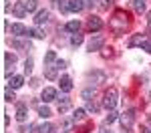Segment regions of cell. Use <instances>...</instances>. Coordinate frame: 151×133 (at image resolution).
Here are the masks:
<instances>
[{
	"label": "cell",
	"instance_id": "cell-1",
	"mask_svg": "<svg viewBox=\"0 0 151 133\" xmlns=\"http://www.w3.org/2000/svg\"><path fill=\"white\" fill-rule=\"evenodd\" d=\"M127 26H129V14L125 10H115L113 12V18L109 20V28L115 32V35H123L125 30H127Z\"/></svg>",
	"mask_w": 151,
	"mask_h": 133
},
{
	"label": "cell",
	"instance_id": "cell-2",
	"mask_svg": "<svg viewBox=\"0 0 151 133\" xmlns=\"http://www.w3.org/2000/svg\"><path fill=\"white\" fill-rule=\"evenodd\" d=\"M119 97V91H117L115 87H109L107 91H105V95H103V107L107 109V111H113V109L117 107V99Z\"/></svg>",
	"mask_w": 151,
	"mask_h": 133
},
{
	"label": "cell",
	"instance_id": "cell-3",
	"mask_svg": "<svg viewBox=\"0 0 151 133\" xmlns=\"http://www.w3.org/2000/svg\"><path fill=\"white\" fill-rule=\"evenodd\" d=\"M119 121H121V125H123L125 133H133V131H131V127H133V123H135V111H133V109H127L125 113L119 115Z\"/></svg>",
	"mask_w": 151,
	"mask_h": 133
},
{
	"label": "cell",
	"instance_id": "cell-4",
	"mask_svg": "<svg viewBox=\"0 0 151 133\" xmlns=\"http://www.w3.org/2000/svg\"><path fill=\"white\" fill-rule=\"evenodd\" d=\"M101 28H103V20L99 16H89L87 18V30L89 32H99Z\"/></svg>",
	"mask_w": 151,
	"mask_h": 133
},
{
	"label": "cell",
	"instance_id": "cell-5",
	"mask_svg": "<svg viewBox=\"0 0 151 133\" xmlns=\"http://www.w3.org/2000/svg\"><path fill=\"white\" fill-rule=\"evenodd\" d=\"M103 45H105V36L103 35H95L93 38L89 40V47H87V48H89L91 52H95V50H101Z\"/></svg>",
	"mask_w": 151,
	"mask_h": 133
},
{
	"label": "cell",
	"instance_id": "cell-6",
	"mask_svg": "<svg viewBox=\"0 0 151 133\" xmlns=\"http://www.w3.org/2000/svg\"><path fill=\"white\" fill-rule=\"evenodd\" d=\"M57 109H58V113L63 115V113H67L70 109V99L67 95L65 97H60V99H57Z\"/></svg>",
	"mask_w": 151,
	"mask_h": 133
},
{
	"label": "cell",
	"instance_id": "cell-7",
	"mask_svg": "<svg viewBox=\"0 0 151 133\" xmlns=\"http://www.w3.org/2000/svg\"><path fill=\"white\" fill-rule=\"evenodd\" d=\"M10 32L14 36H26V35H28V28H26L24 24L16 22V24H12V26H10Z\"/></svg>",
	"mask_w": 151,
	"mask_h": 133
},
{
	"label": "cell",
	"instance_id": "cell-8",
	"mask_svg": "<svg viewBox=\"0 0 151 133\" xmlns=\"http://www.w3.org/2000/svg\"><path fill=\"white\" fill-rule=\"evenodd\" d=\"M45 103H50V101H55L57 99V89H52V87H47L45 91H42V97H40Z\"/></svg>",
	"mask_w": 151,
	"mask_h": 133
},
{
	"label": "cell",
	"instance_id": "cell-9",
	"mask_svg": "<svg viewBox=\"0 0 151 133\" xmlns=\"http://www.w3.org/2000/svg\"><path fill=\"white\" fill-rule=\"evenodd\" d=\"M57 71H58V65H45V77L50 79V81H55L57 79Z\"/></svg>",
	"mask_w": 151,
	"mask_h": 133
},
{
	"label": "cell",
	"instance_id": "cell-10",
	"mask_svg": "<svg viewBox=\"0 0 151 133\" xmlns=\"http://www.w3.org/2000/svg\"><path fill=\"white\" fill-rule=\"evenodd\" d=\"M12 14H14L16 18H24V16H26V6H24V2H16L14 8H12Z\"/></svg>",
	"mask_w": 151,
	"mask_h": 133
},
{
	"label": "cell",
	"instance_id": "cell-11",
	"mask_svg": "<svg viewBox=\"0 0 151 133\" xmlns=\"http://www.w3.org/2000/svg\"><path fill=\"white\" fill-rule=\"evenodd\" d=\"M26 117H28V107H26L24 103H20L18 109H16V119L22 123V121H26Z\"/></svg>",
	"mask_w": 151,
	"mask_h": 133
},
{
	"label": "cell",
	"instance_id": "cell-12",
	"mask_svg": "<svg viewBox=\"0 0 151 133\" xmlns=\"http://www.w3.org/2000/svg\"><path fill=\"white\" fill-rule=\"evenodd\" d=\"M147 38H149L147 35H135L131 40H129V47H143V42H145Z\"/></svg>",
	"mask_w": 151,
	"mask_h": 133
},
{
	"label": "cell",
	"instance_id": "cell-13",
	"mask_svg": "<svg viewBox=\"0 0 151 133\" xmlns=\"http://www.w3.org/2000/svg\"><path fill=\"white\" fill-rule=\"evenodd\" d=\"M131 6H133V10L137 12V14H143L145 8H147V0H133Z\"/></svg>",
	"mask_w": 151,
	"mask_h": 133
},
{
	"label": "cell",
	"instance_id": "cell-14",
	"mask_svg": "<svg viewBox=\"0 0 151 133\" xmlns=\"http://www.w3.org/2000/svg\"><path fill=\"white\" fill-rule=\"evenodd\" d=\"M70 89H73V81H70V77H60V91L63 93H70Z\"/></svg>",
	"mask_w": 151,
	"mask_h": 133
},
{
	"label": "cell",
	"instance_id": "cell-15",
	"mask_svg": "<svg viewBox=\"0 0 151 133\" xmlns=\"http://www.w3.org/2000/svg\"><path fill=\"white\" fill-rule=\"evenodd\" d=\"M22 85H24V77H20V75H14V77L10 79V83H8V87H10V89H20Z\"/></svg>",
	"mask_w": 151,
	"mask_h": 133
},
{
	"label": "cell",
	"instance_id": "cell-16",
	"mask_svg": "<svg viewBox=\"0 0 151 133\" xmlns=\"http://www.w3.org/2000/svg\"><path fill=\"white\" fill-rule=\"evenodd\" d=\"M48 20V10H38L36 12V16H35V24H45Z\"/></svg>",
	"mask_w": 151,
	"mask_h": 133
},
{
	"label": "cell",
	"instance_id": "cell-17",
	"mask_svg": "<svg viewBox=\"0 0 151 133\" xmlns=\"http://www.w3.org/2000/svg\"><path fill=\"white\" fill-rule=\"evenodd\" d=\"M16 63V55H12V52H4V67H6V71H10V67Z\"/></svg>",
	"mask_w": 151,
	"mask_h": 133
},
{
	"label": "cell",
	"instance_id": "cell-18",
	"mask_svg": "<svg viewBox=\"0 0 151 133\" xmlns=\"http://www.w3.org/2000/svg\"><path fill=\"white\" fill-rule=\"evenodd\" d=\"M79 28H81V22H79V20H70V22H67V26H65V30H67V32H73V35L79 32Z\"/></svg>",
	"mask_w": 151,
	"mask_h": 133
},
{
	"label": "cell",
	"instance_id": "cell-19",
	"mask_svg": "<svg viewBox=\"0 0 151 133\" xmlns=\"http://www.w3.org/2000/svg\"><path fill=\"white\" fill-rule=\"evenodd\" d=\"M10 45L14 48H28V50H30V42H26V40H20V38H14V40H10Z\"/></svg>",
	"mask_w": 151,
	"mask_h": 133
},
{
	"label": "cell",
	"instance_id": "cell-20",
	"mask_svg": "<svg viewBox=\"0 0 151 133\" xmlns=\"http://www.w3.org/2000/svg\"><path fill=\"white\" fill-rule=\"evenodd\" d=\"M58 10H60V14H69L70 12V0H58Z\"/></svg>",
	"mask_w": 151,
	"mask_h": 133
},
{
	"label": "cell",
	"instance_id": "cell-21",
	"mask_svg": "<svg viewBox=\"0 0 151 133\" xmlns=\"http://www.w3.org/2000/svg\"><path fill=\"white\" fill-rule=\"evenodd\" d=\"M36 111H38V115L42 117V119H48L50 117V109L47 105H36Z\"/></svg>",
	"mask_w": 151,
	"mask_h": 133
},
{
	"label": "cell",
	"instance_id": "cell-22",
	"mask_svg": "<svg viewBox=\"0 0 151 133\" xmlns=\"http://www.w3.org/2000/svg\"><path fill=\"white\" fill-rule=\"evenodd\" d=\"M57 52H55V50H48L47 55H45V65H55V63H57Z\"/></svg>",
	"mask_w": 151,
	"mask_h": 133
},
{
	"label": "cell",
	"instance_id": "cell-23",
	"mask_svg": "<svg viewBox=\"0 0 151 133\" xmlns=\"http://www.w3.org/2000/svg\"><path fill=\"white\" fill-rule=\"evenodd\" d=\"M85 8L83 0H70V12H81Z\"/></svg>",
	"mask_w": 151,
	"mask_h": 133
},
{
	"label": "cell",
	"instance_id": "cell-24",
	"mask_svg": "<svg viewBox=\"0 0 151 133\" xmlns=\"http://www.w3.org/2000/svg\"><path fill=\"white\" fill-rule=\"evenodd\" d=\"M26 36H32V38H45V32L40 28H28V35Z\"/></svg>",
	"mask_w": 151,
	"mask_h": 133
},
{
	"label": "cell",
	"instance_id": "cell-25",
	"mask_svg": "<svg viewBox=\"0 0 151 133\" xmlns=\"http://www.w3.org/2000/svg\"><path fill=\"white\" fill-rule=\"evenodd\" d=\"M105 73H93V75H89V81H97V83H105Z\"/></svg>",
	"mask_w": 151,
	"mask_h": 133
},
{
	"label": "cell",
	"instance_id": "cell-26",
	"mask_svg": "<svg viewBox=\"0 0 151 133\" xmlns=\"http://www.w3.org/2000/svg\"><path fill=\"white\" fill-rule=\"evenodd\" d=\"M24 6H26V12H35L38 8V2L36 0H24Z\"/></svg>",
	"mask_w": 151,
	"mask_h": 133
},
{
	"label": "cell",
	"instance_id": "cell-27",
	"mask_svg": "<svg viewBox=\"0 0 151 133\" xmlns=\"http://www.w3.org/2000/svg\"><path fill=\"white\" fill-rule=\"evenodd\" d=\"M50 131H52V125L50 123H42V125L36 127V133H50Z\"/></svg>",
	"mask_w": 151,
	"mask_h": 133
},
{
	"label": "cell",
	"instance_id": "cell-28",
	"mask_svg": "<svg viewBox=\"0 0 151 133\" xmlns=\"http://www.w3.org/2000/svg\"><path fill=\"white\" fill-rule=\"evenodd\" d=\"M81 42H83V35H79V32H75V35L70 36V45H73V47H79Z\"/></svg>",
	"mask_w": 151,
	"mask_h": 133
},
{
	"label": "cell",
	"instance_id": "cell-29",
	"mask_svg": "<svg viewBox=\"0 0 151 133\" xmlns=\"http://www.w3.org/2000/svg\"><path fill=\"white\" fill-rule=\"evenodd\" d=\"M117 117H119V115H117V111H115V109H113V111H109V115L105 117V125H111V123H113V121H115Z\"/></svg>",
	"mask_w": 151,
	"mask_h": 133
},
{
	"label": "cell",
	"instance_id": "cell-30",
	"mask_svg": "<svg viewBox=\"0 0 151 133\" xmlns=\"http://www.w3.org/2000/svg\"><path fill=\"white\" fill-rule=\"evenodd\" d=\"M87 111H89V113H97V111H99V103H95V101H87Z\"/></svg>",
	"mask_w": 151,
	"mask_h": 133
},
{
	"label": "cell",
	"instance_id": "cell-31",
	"mask_svg": "<svg viewBox=\"0 0 151 133\" xmlns=\"http://www.w3.org/2000/svg\"><path fill=\"white\" fill-rule=\"evenodd\" d=\"M73 119H75V121L85 119V109H75V113H73Z\"/></svg>",
	"mask_w": 151,
	"mask_h": 133
},
{
	"label": "cell",
	"instance_id": "cell-32",
	"mask_svg": "<svg viewBox=\"0 0 151 133\" xmlns=\"http://www.w3.org/2000/svg\"><path fill=\"white\" fill-rule=\"evenodd\" d=\"M93 95H95V89H85V91L81 93V97L85 99V101H91V97H93Z\"/></svg>",
	"mask_w": 151,
	"mask_h": 133
},
{
	"label": "cell",
	"instance_id": "cell-33",
	"mask_svg": "<svg viewBox=\"0 0 151 133\" xmlns=\"http://www.w3.org/2000/svg\"><path fill=\"white\" fill-rule=\"evenodd\" d=\"M24 73H26V75H30V73H32V59H26V60H24Z\"/></svg>",
	"mask_w": 151,
	"mask_h": 133
},
{
	"label": "cell",
	"instance_id": "cell-34",
	"mask_svg": "<svg viewBox=\"0 0 151 133\" xmlns=\"http://www.w3.org/2000/svg\"><path fill=\"white\" fill-rule=\"evenodd\" d=\"M14 99H16V97H14V93H12V89L8 87V89L4 91V101H14Z\"/></svg>",
	"mask_w": 151,
	"mask_h": 133
},
{
	"label": "cell",
	"instance_id": "cell-35",
	"mask_svg": "<svg viewBox=\"0 0 151 133\" xmlns=\"http://www.w3.org/2000/svg\"><path fill=\"white\" fill-rule=\"evenodd\" d=\"M111 4H113V0H99V6H101L103 10H107V8H109Z\"/></svg>",
	"mask_w": 151,
	"mask_h": 133
},
{
	"label": "cell",
	"instance_id": "cell-36",
	"mask_svg": "<svg viewBox=\"0 0 151 133\" xmlns=\"http://www.w3.org/2000/svg\"><path fill=\"white\" fill-rule=\"evenodd\" d=\"M141 48H143V50H147V52L151 55V36L145 40V42H143V47H141Z\"/></svg>",
	"mask_w": 151,
	"mask_h": 133
},
{
	"label": "cell",
	"instance_id": "cell-37",
	"mask_svg": "<svg viewBox=\"0 0 151 133\" xmlns=\"http://www.w3.org/2000/svg\"><path fill=\"white\" fill-rule=\"evenodd\" d=\"M18 131H20V133H30V131H32V125H30V123H28V125H20Z\"/></svg>",
	"mask_w": 151,
	"mask_h": 133
},
{
	"label": "cell",
	"instance_id": "cell-38",
	"mask_svg": "<svg viewBox=\"0 0 151 133\" xmlns=\"http://www.w3.org/2000/svg\"><path fill=\"white\" fill-rule=\"evenodd\" d=\"M57 65H58V69H65V67H67V63H65V60H57Z\"/></svg>",
	"mask_w": 151,
	"mask_h": 133
},
{
	"label": "cell",
	"instance_id": "cell-39",
	"mask_svg": "<svg viewBox=\"0 0 151 133\" xmlns=\"http://www.w3.org/2000/svg\"><path fill=\"white\" fill-rule=\"evenodd\" d=\"M99 133H111V131H107V129H101V131H99Z\"/></svg>",
	"mask_w": 151,
	"mask_h": 133
},
{
	"label": "cell",
	"instance_id": "cell-40",
	"mask_svg": "<svg viewBox=\"0 0 151 133\" xmlns=\"http://www.w3.org/2000/svg\"><path fill=\"white\" fill-rule=\"evenodd\" d=\"M147 20H149V28H151V12H149V18H147Z\"/></svg>",
	"mask_w": 151,
	"mask_h": 133
},
{
	"label": "cell",
	"instance_id": "cell-41",
	"mask_svg": "<svg viewBox=\"0 0 151 133\" xmlns=\"http://www.w3.org/2000/svg\"><path fill=\"white\" fill-rule=\"evenodd\" d=\"M143 133H151V129H145V131H143Z\"/></svg>",
	"mask_w": 151,
	"mask_h": 133
},
{
	"label": "cell",
	"instance_id": "cell-42",
	"mask_svg": "<svg viewBox=\"0 0 151 133\" xmlns=\"http://www.w3.org/2000/svg\"><path fill=\"white\" fill-rule=\"evenodd\" d=\"M4 2H8V0H4Z\"/></svg>",
	"mask_w": 151,
	"mask_h": 133
}]
</instances>
